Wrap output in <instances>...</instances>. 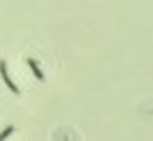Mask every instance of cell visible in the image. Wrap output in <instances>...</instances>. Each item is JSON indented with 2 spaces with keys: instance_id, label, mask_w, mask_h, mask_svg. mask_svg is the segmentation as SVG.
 I'll use <instances>...</instances> for the list:
<instances>
[{
  "instance_id": "obj_1",
  "label": "cell",
  "mask_w": 153,
  "mask_h": 141,
  "mask_svg": "<svg viewBox=\"0 0 153 141\" xmlns=\"http://www.w3.org/2000/svg\"><path fill=\"white\" fill-rule=\"evenodd\" d=\"M0 76H2V81H5V86L12 90V95H21V90H19V86L12 81V76H10V72H7V63L5 60H0Z\"/></svg>"
},
{
  "instance_id": "obj_2",
  "label": "cell",
  "mask_w": 153,
  "mask_h": 141,
  "mask_svg": "<svg viewBox=\"0 0 153 141\" xmlns=\"http://www.w3.org/2000/svg\"><path fill=\"white\" fill-rule=\"evenodd\" d=\"M26 63H28V67L33 69V74H35V79H37V81H44V72L39 69L37 60H35V58H26Z\"/></svg>"
},
{
  "instance_id": "obj_3",
  "label": "cell",
  "mask_w": 153,
  "mask_h": 141,
  "mask_svg": "<svg viewBox=\"0 0 153 141\" xmlns=\"http://www.w3.org/2000/svg\"><path fill=\"white\" fill-rule=\"evenodd\" d=\"M12 132H14V127H12V125H10V127H5V130L0 132V141H5V139H10V137H12Z\"/></svg>"
}]
</instances>
